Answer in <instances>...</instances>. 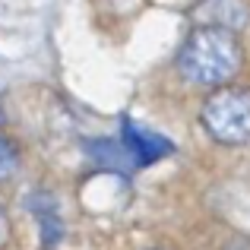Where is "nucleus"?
I'll list each match as a JSON object with an SVG mask.
<instances>
[{"label": "nucleus", "instance_id": "nucleus-5", "mask_svg": "<svg viewBox=\"0 0 250 250\" xmlns=\"http://www.w3.org/2000/svg\"><path fill=\"white\" fill-rule=\"evenodd\" d=\"M6 241H10V219H6V212L0 209V250L6 247Z\"/></svg>", "mask_w": 250, "mask_h": 250}, {"label": "nucleus", "instance_id": "nucleus-3", "mask_svg": "<svg viewBox=\"0 0 250 250\" xmlns=\"http://www.w3.org/2000/svg\"><path fill=\"white\" fill-rule=\"evenodd\" d=\"M124 143H127V149L133 152L136 165H152V162H159L162 155L171 152L168 140H162V136L152 133V130L136 127L133 121H124Z\"/></svg>", "mask_w": 250, "mask_h": 250}, {"label": "nucleus", "instance_id": "nucleus-4", "mask_svg": "<svg viewBox=\"0 0 250 250\" xmlns=\"http://www.w3.org/2000/svg\"><path fill=\"white\" fill-rule=\"evenodd\" d=\"M19 171V152L10 140L0 136V181H10L13 174Z\"/></svg>", "mask_w": 250, "mask_h": 250}, {"label": "nucleus", "instance_id": "nucleus-2", "mask_svg": "<svg viewBox=\"0 0 250 250\" xmlns=\"http://www.w3.org/2000/svg\"><path fill=\"white\" fill-rule=\"evenodd\" d=\"M203 124L219 143H250V89H219L203 108Z\"/></svg>", "mask_w": 250, "mask_h": 250}, {"label": "nucleus", "instance_id": "nucleus-1", "mask_svg": "<svg viewBox=\"0 0 250 250\" xmlns=\"http://www.w3.org/2000/svg\"><path fill=\"white\" fill-rule=\"evenodd\" d=\"M241 44L225 25H203L184 42L177 70L193 85H225L241 70Z\"/></svg>", "mask_w": 250, "mask_h": 250}]
</instances>
